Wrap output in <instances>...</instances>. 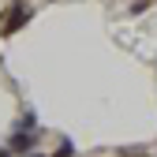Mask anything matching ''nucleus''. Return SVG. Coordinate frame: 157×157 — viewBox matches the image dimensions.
<instances>
[{
    "mask_svg": "<svg viewBox=\"0 0 157 157\" xmlns=\"http://www.w3.org/2000/svg\"><path fill=\"white\" fill-rule=\"evenodd\" d=\"M0 19H4V23H0V37H11V34H15L19 26H26V19H30V11L15 4V8H8V11L0 15Z\"/></svg>",
    "mask_w": 157,
    "mask_h": 157,
    "instance_id": "f257e3e1",
    "label": "nucleus"
},
{
    "mask_svg": "<svg viewBox=\"0 0 157 157\" xmlns=\"http://www.w3.org/2000/svg\"><path fill=\"white\" fill-rule=\"evenodd\" d=\"M8 150H11V153H34V150H37V135L19 127L11 139H8Z\"/></svg>",
    "mask_w": 157,
    "mask_h": 157,
    "instance_id": "f03ea898",
    "label": "nucleus"
},
{
    "mask_svg": "<svg viewBox=\"0 0 157 157\" xmlns=\"http://www.w3.org/2000/svg\"><path fill=\"white\" fill-rule=\"evenodd\" d=\"M23 131H37V116H34L30 109L23 112Z\"/></svg>",
    "mask_w": 157,
    "mask_h": 157,
    "instance_id": "7ed1b4c3",
    "label": "nucleus"
},
{
    "mask_svg": "<svg viewBox=\"0 0 157 157\" xmlns=\"http://www.w3.org/2000/svg\"><path fill=\"white\" fill-rule=\"evenodd\" d=\"M71 153H75V142H71V139H64V142H60V150H56L52 157H71Z\"/></svg>",
    "mask_w": 157,
    "mask_h": 157,
    "instance_id": "20e7f679",
    "label": "nucleus"
},
{
    "mask_svg": "<svg viewBox=\"0 0 157 157\" xmlns=\"http://www.w3.org/2000/svg\"><path fill=\"white\" fill-rule=\"evenodd\" d=\"M30 157H41V153H30Z\"/></svg>",
    "mask_w": 157,
    "mask_h": 157,
    "instance_id": "39448f33",
    "label": "nucleus"
}]
</instances>
